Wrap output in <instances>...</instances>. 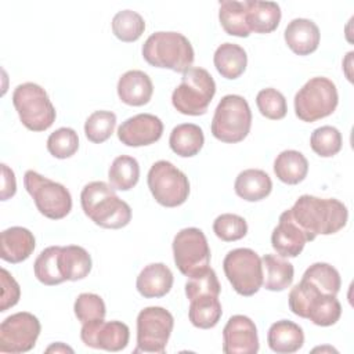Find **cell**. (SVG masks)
Listing matches in <instances>:
<instances>
[{
    "label": "cell",
    "mask_w": 354,
    "mask_h": 354,
    "mask_svg": "<svg viewBox=\"0 0 354 354\" xmlns=\"http://www.w3.org/2000/svg\"><path fill=\"white\" fill-rule=\"evenodd\" d=\"M339 104L336 84L324 76L310 79L295 95V113L303 122H315L332 115Z\"/></svg>",
    "instance_id": "ba28073f"
},
{
    "label": "cell",
    "mask_w": 354,
    "mask_h": 354,
    "mask_svg": "<svg viewBox=\"0 0 354 354\" xmlns=\"http://www.w3.org/2000/svg\"><path fill=\"white\" fill-rule=\"evenodd\" d=\"M35 246V236L25 227H10L0 234V257L11 264L29 259Z\"/></svg>",
    "instance_id": "d6986e66"
},
{
    "label": "cell",
    "mask_w": 354,
    "mask_h": 354,
    "mask_svg": "<svg viewBox=\"0 0 354 354\" xmlns=\"http://www.w3.org/2000/svg\"><path fill=\"white\" fill-rule=\"evenodd\" d=\"M221 286L218 278L213 268L206 267L199 272L188 277L185 283V295L188 300L201 297V296H214L218 297Z\"/></svg>",
    "instance_id": "8d00e7d4"
},
{
    "label": "cell",
    "mask_w": 354,
    "mask_h": 354,
    "mask_svg": "<svg viewBox=\"0 0 354 354\" xmlns=\"http://www.w3.org/2000/svg\"><path fill=\"white\" fill-rule=\"evenodd\" d=\"M252 126V111L248 101L238 94L224 95L212 119V134L221 142L236 144L246 138Z\"/></svg>",
    "instance_id": "8992f818"
},
{
    "label": "cell",
    "mask_w": 354,
    "mask_h": 354,
    "mask_svg": "<svg viewBox=\"0 0 354 354\" xmlns=\"http://www.w3.org/2000/svg\"><path fill=\"white\" fill-rule=\"evenodd\" d=\"M267 343L274 353H296L304 344V333L301 326H299L296 322L281 319L270 326L267 333Z\"/></svg>",
    "instance_id": "603a6c76"
},
{
    "label": "cell",
    "mask_w": 354,
    "mask_h": 354,
    "mask_svg": "<svg viewBox=\"0 0 354 354\" xmlns=\"http://www.w3.org/2000/svg\"><path fill=\"white\" fill-rule=\"evenodd\" d=\"M46 351H47V353H51V351H55V353H66V351H68V353H73V348H71L69 346H66V344L58 342V343H54V344L48 346V347L46 348Z\"/></svg>",
    "instance_id": "bcb514c9"
},
{
    "label": "cell",
    "mask_w": 354,
    "mask_h": 354,
    "mask_svg": "<svg viewBox=\"0 0 354 354\" xmlns=\"http://www.w3.org/2000/svg\"><path fill=\"white\" fill-rule=\"evenodd\" d=\"M205 144L202 129L194 123L176 126L169 137V145L174 153L181 158H191L199 153Z\"/></svg>",
    "instance_id": "f546056e"
},
{
    "label": "cell",
    "mask_w": 354,
    "mask_h": 354,
    "mask_svg": "<svg viewBox=\"0 0 354 354\" xmlns=\"http://www.w3.org/2000/svg\"><path fill=\"white\" fill-rule=\"evenodd\" d=\"M82 342L93 348L106 351H120L126 348L130 330L122 321H104L95 319L83 324L80 329Z\"/></svg>",
    "instance_id": "9a60e30c"
},
{
    "label": "cell",
    "mask_w": 354,
    "mask_h": 354,
    "mask_svg": "<svg viewBox=\"0 0 354 354\" xmlns=\"http://www.w3.org/2000/svg\"><path fill=\"white\" fill-rule=\"evenodd\" d=\"M40 321L28 311L7 317L0 325V353L19 354L30 351L40 335Z\"/></svg>",
    "instance_id": "5bb4252c"
},
{
    "label": "cell",
    "mask_w": 354,
    "mask_h": 354,
    "mask_svg": "<svg viewBox=\"0 0 354 354\" xmlns=\"http://www.w3.org/2000/svg\"><path fill=\"white\" fill-rule=\"evenodd\" d=\"M108 180L115 189L129 191L140 180V165L136 158L120 155L113 159L108 170Z\"/></svg>",
    "instance_id": "d6a6232c"
},
{
    "label": "cell",
    "mask_w": 354,
    "mask_h": 354,
    "mask_svg": "<svg viewBox=\"0 0 354 354\" xmlns=\"http://www.w3.org/2000/svg\"><path fill=\"white\" fill-rule=\"evenodd\" d=\"M288 301L295 315L307 318L318 326L335 325L342 315V306L336 296L321 293L304 279L290 289Z\"/></svg>",
    "instance_id": "277c9868"
},
{
    "label": "cell",
    "mask_w": 354,
    "mask_h": 354,
    "mask_svg": "<svg viewBox=\"0 0 354 354\" xmlns=\"http://www.w3.org/2000/svg\"><path fill=\"white\" fill-rule=\"evenodd\" d=\"M59 252L61 246H48L35 260V277L47 286L59 285L65 281L59 268Z\"/></svg>",
    "instance_id": "836d02e7"
},
{
    "label": "cell",
    "mask_w": 354,
    "mask_h": 354,
    "mask_svg": "<svg viewBox=\"0 0 354 354\" xmlns=\"http://www.w3.org/2000/svg\"><path fill=\"white\" fill-rule=\"evenodd\" d=\"M213 231L224 242L242 239L248 234V223L243 217L234 213H224L213 221Z\"/></svg>",
    "instance_id": "b9f144b4"
},
{
    "label": "cell",
    "mask_w": 354,
    "mask_h": 354,
    "mask_svg": "<svg viewBox=\"0 0 354 354\" xmlns=\"http://www.w3.org/2000/svg\"><path fill=\"white\" fill-rule=\"evenodd\" d=\"M213 62L217 72L223 77L234 80L245 72L248 65V55L243 47L235 43H223L216 48Z\"/></svg>",
    "instance_id": "4316f807"
},
{
    "label": "cell",
    "mask_w": 354,
    "mask_h": 354,
    "mask_svg": "<svg viewBox=\"0 0 354 354\" xmlns=\"http://www.w3.org/2000/svg\"><path fill=\"white\" fill-rule=\"evenodd\" d=\"M174 326V318L163 307L151 306L137 315V351L165 353Z\"/></svg>",
    "instance_id": "7c38bea8"
},
{
    "label": "cell",
    "mask_w": 354,
    "mask_h": 354,
    "mask_svg": "<svg viewBox=\"0 0 354 354\" xmlns=\"http://www.w3.org/2000/svg\"><path fill=\"white\" fill-rule=\"evenodd\" d=\"M256 105L260 113L271 120L283 119L288 112L285 95L272 87L263 88L257 93Z\"/></svg>",
    "instance_id": "60d3db41"
},
{
    "label": "cell",
    "mask_w": 354,
    "mask_h": 354,
    "mask_svg": "<svg viewBox=\"0 0 354 354\" xmlns=\"http://www.w3.org/2000/svg\"><path fill=\"white\" fill-rule=\"evenodd\" d=\"M80 205L84 214L102 228L118 230L131 220V207L122 201L111 184L91 181L80 192Z\"/></svg>",
    "instance_id": "7a4b0ae2"
},
{
    "label": "cell",
    "mask_w": 354,
    "mask_h": 354,
    "mask_svg": "<svg viewBox=\"0 0 354 354\" xmlns=\"http://www.w3.org/2000/svg\"><path fill=\"white\" fill-rule=\"evenodd\" d=\"M147 183L153 199L165 207H177L188 199V177L169 160L155 162L148 171Z\"/></svg>",
    "instance_id": "8fae6325"
},
{
    "label": "cell",
    "mask_w": 354,
    "mask_h": 354,
    "mask_svg": "<svg viewBox=\"0 0 354 354\" xmlns=\"http://www.w3.org/2000/svg\"><path fill=\"white\" fill-rule=\"evenodd\" d=\"M12 104L22 124L32 131H44L57 118L47 91L32 82L18 84L12 93Z\"/></svg>",
    "instance_id": "52a82bcc"
},
{
    "label": "cell",
    "mask_w": 354,
    "mask_h": 354,
    "mask_svg": "<svg viewBox=\"0 0 354 354\" xmlns=\"http://www.w3.org/2000/svg\"><path fill=\"white\" fill-rule=\"evenodd\" d=\"M263 263V286L271 292H282L293 282L295 268L283 260L282 256L267 253L261 259Z\"/></svg>",
    "instance_id": "484cf974"
},
{
    "label": "cell",
    "mask_w": 354,
    "mask_h": 354,
    "mask_svg": "<svg viewBox=\"0 0 354 354\" xmlns=\"http://www.w3.org/2000/svg\"><path fill=\"white\" fill-rule=\"evenodd\" d=\"M93 267L88 252L77 245L61 246L59 268L65 281H79L86 278Z\"/></svg>",
    "instance_id": "f1b7e54d"
},
{
    "label": "cell",
    "mask_w": 354,
    "mask_h": 354,
    "mask_svg": "<svg viewBox=\"0 0 354 354\" xmlns=\"http://www.w3.org/2000/svg\"><path fill=\"white\" fill-rule=\"evenodd\" d=\"M75 315L82 322L104 319L106 314L105 303L101 296L95 293H80L73 304Z\"/></svg>",
    "instance_id": "7bdbcfd3"
},
{
    "label": "cell",
    "mask_w": 354,
    "mask_h": 354,
    "mask_svg": "<svg viewBox=\"0 0 354 354\" xmlns=\"http://www.w3.org/2000/svg\"><path fill=\"white\" fill-rule=\"evenodd\" d=\"M163 133L162 120L151 113H138L118 127V138L127 147H145L156 142Z\"/></svg>",
    "instance_id": "e0dca14e"
},
{
    "label": "cell",
    "mask_w": 354,
    "mask_h": 354,
    "mask_svg": "<svg viewBox=\"0 0 354 354\" xmlns=\"http://www.w3.org/2000/svg\"><path fill=\"white\" fill-rule=\"evenodd\" d=\"M173 286V272L163 263H151L145 266L137 277L136 288L145 299H158L166 296Z\"/></svg>",
    "instance_id": "7402d4cb"
},
{
    "label": "cell",
    "mask_w": 354,
    "mask_h": 354,
    "mask_svg": "<svg viewBox=\"0 0 354 354\" xmlns=\"http://www.w3.org/2000/svg\"><path fill=\"white\" fill-rule=\"evenodd\" d=\"M274 173L279 181L296 185L307 177L308 162L301 152L285 149L274 160Z\"/></svg>",
    "instance_id": "83f0119b"
},
{
    "label": "cell",
    "mask_w": 354,
    "mask_h": 354,
    "mask_svg": "<svg viewBox=\"0 0 354 354\" xmlns=\"http://www.w3.org/2000/svg\"><path fill=\"white\" fill-rule=\"evenodd\" d=\"M194 55L191 41L178 32H155L142 46V57L149 65L181 73L192 66Z\"/></svg>",
    "instance_id": "3957f363"
},
{
    "label": "cell",
    "mask_w": 354,
    "mask_h": 354,
    "mask_svg": "<svg viewBox=\"0 0 354 354\" xmlns=\"http://www.w3.org/2000/svg\"><path fill=\"white\" fill-rule=\"evenodd\" d=\"M79 149L77 133L71 127H59L47 138V151L57 159H66Z\"/></svg>",
    "instance_id": "ab89813d"
},
{
    "label": "cell",
    "mask_w": 354,
    "mask_h": 354,
    "mask_svg": "<svg viewBox=\"0 0 354 354\" xmlns=\"http://www.w3.org/2000/svg\"><path fill=\"white\" fill-rule=\"evenodd\" d=\"M224 274L241 296H253L263 286V263L249 248L230 250L223 260Z\"/></svg>",
    "instance_id": "30bf717a"
},
{
    "label": "cell",
    "mask_w": 354,
    "mask_h": 354,
    "mask_svg": "<svg viewBox=\"0 0 354 354\" xmlns=\"http://www.w3.org/2000/svg\"><path fill=\"white\" fill-rule=\"evenodd\" d=\"M259 336L254 322L246 315H232L223 329V353L256 354Z\"/></svg>",
    "instance_id": "2e32d148"
},
{
    "label": "cell",
    "mask_w": 354,
    "mask_h": 354,
    "mask_svg": "<svg viewBox=\"0 0 354 354\" xmlns=\"http://www.w3.org/2000/svg\"><path fill=\"white\" fill-rule=\"evenodd\" d=\"M1 304L0 311L4 313L8 308L14 307L21 297V288L18 282L14 279V277L6 270L1 268Z\"/></svg>",
    "instance_id": "ee69618b"
},
{
    "label": "cell",
    "mask_w": 354,
    "mask_h": 354,
    "mask_svg": "<svg viewBox=\"0 0 354 354\" xmlns=\"http://www.w3.org/2000/svg\"><path fill=\"white\" fill-rule=\"evenodd\" d=\"M116 88L120 101L130 106H142L148 104L153 94L151 77L138 69L124 72L119 77Z\"/></svg>",
    "instance_id": "ffe728a7"
},
{
    "label": "cell",
    "mask_w": 354,
    "mask_h": 354,
    "mask_svg": "<svg viewBox=\"0 0 354 354\" xmlns=\"http://www.w3.org/2000/svg\"><path fill=\"white\" fill-rule=\"evenodd\" d=\"M314 285L321 293L336 296L340 290L339 271L328 263H314L303 274V278Z\"/></svg>",
    "instance_id": "e575fe53"
},
{
    "label": "cell",
    "mask_w": 354,
    "mask_h": 354,
    "mask_svg": "<svg viewBox=\"0 0 354 354\" xmlns=\"http://www.w3.org/2000/svg\"><path fill=\"white\" fill-rule=\"evenodd\" d=\"M235 194L248 202L266 199L272 191L271 177L261 169H246L241 171L234 183Z\"/></svg>",
    "instance_id": "cb8c5ba5"
},
{
    "label": "cell",
    "mask_w": 354,
    "mask_h": 354,
    "mask_svg": "<svg viewBox=\"0 0 354 354\" xmlns=\"http://www.w3.org/2000/svg\"><path fill=\"white\" fill-rule=\"evenodd\" d=\"M223 315L221 303L214 296H201L189 300L188 318L199 329L214 328Z\"/></svg>",
    "instance_id": "4dcf8cb0"
},
{
    "label": "cell",
    "mask_w": 354,
    "mask_h": 354,
    "mask_svg": "<svg viewBox=\"0 0 354 354\" xmlns=\"http://www.w3.org/2000/svg\"><path fill=\"white\" fill-rule=\"evenodd\" d=\"M308 242L306 234L292 220L288 210L281 213L278 225L271 234V245L282 257H297Z\"/></svg>",
    "instance_id": "ac0fdd59"
},
{
    "label": "cell",
    "mask_w": 354,
    "mask_h": 354,
    "mask_svg": "<svg viewBox=\"0 0 354 354\" xmlns=\"http://www.w3.org/2000/svg\"><path fill=\"white\" fill-rule=\"evenodd\" d=\"M246 22L250 32L271 33L281 22V7L274 1L245 0Z\"/></svg>",
    "instance_id": "d4e9b609"
},
{
    "label": "cell",
    "mask_w": 354,
    "mask_h": 354,
    "mask_svg": "<svg viewBox=\"0 0 354 354\" xmlns=\"http://www.w3.org/2000/svg\"><path fill=\"white\" fill-rule=\"evenodd\" d=\"M176 267L185 277H191L210 264V248L206 235L196 227L178 231L173 239Z\"/></svg>",
    "instance_id": "4fadbf2b"
},
{
    "label": "cell",
    "mask_w": 354,
    "mask_h": 354,
    "mask_svg": "<svg viewBox=\"0 0 354 354\" xmlns=\"http://www.w3.org/2000/svg\"><path fill=\"white\" fill-rule=\"evenodd\" d=\"M288 212L306 234L308 242L314 241L318 235L336 234L347 224L348 218V210L339 199L313 195L299 196Z\"/></svg>",
    "instance_id": "6da1fadb"
},
{
    "label": "cell",
    "mask_w": 354,
    "mask_h": 354,
    "mask_svg": "<svg viewBox=\"0 0 354 354\" xmlns=\"http://www.w3.org/2000/svg\"><path fill=\"white\" fill-rule=\"evenodd\" d=\"M342 134L333 126L317 127L310 137L311 149L321 158L335 156L342 149Z\"/></svg>",
    "instance_id": "f35d334b"
},
{
    "label": "cell",
    "mask_w": 354,
    "mask_h": 354,
    "mask_svg": "<svg viewBox=\"0 0 354 354\" xmlns=\"http://www.w3.org/2000/svg\"><path fill=\"white\" fill-rule=\"evenodd\" d=\"M288 47L297 55H308L318 48L321 33L315 22L307 18L292 19L283 32Z\"/></svg>",
    "instance_id": "44dd1931"
},
{
    "label": "cell",
    "mask_w": 354,
    "mask_h": 354,
    "mask_svg": "<svg viewBox=\"0 0 354 354\" xmlns=\"http://www.w3.org/2000/svg\"><path fill=\"white\" fill-rule=\"evenodd\" d=\"M218 19L225 33L236 37H248L252 32L246 22V3L236 0L220 1Z\"/></svg>",
    "instance_id": "1f68e13d"
},
{
    "label": "cell",
    "mask_w": 354,
    "mask_h": 354,
    "mask_svg": "<svg viewBox=\"0 0 354 354\" xmlns=\"http://www.w3.org/2000/svg\"><path fill=\"white\" fill-rule=\"evenodd\" d=\"M145 30L144 18L131 10H122L112 18V32L113 35L124 41L131 43L141 37Z\"/></svg>",
    "instance_id": "d590c367"
},
{
    "label": "cell",
    "mask_w": 354,
    "mask_h": 354,
    "mask_svg": "<svg viewBox=\"0 0 354 354\" xmlns=\"http://www.w3.org/2000/svg\"><path fill=\"white\" fill-rule=\"evenodd\" d=\"M17 192V180L14 171L6 165L1 163V201H7L12 198Z\"/></svg>",
    "instance_id": "f6af8a7d"
},
{
    "label": "cell",
    "mask_w": 354,
    "mask_h": 354,
    "mask_svg": "<svg viewBox=\"0 0 354 354\" xmlns=\"http://www.w3.org/2000/svg\"><path fill=\"white\" fill-rule=\"evenodd\" d=\"M216 94V83L212 75L203 69L191 66L183 73L181 83L171 94L173 106L183 115L199 116L207 112Z\"/></svg>",
    "instance_id": "5b68a950"
},
{
    "label": "cell",
    "mask_w": 354,
    "mask_h": 354,
    "mask_svg": "<svg viewBox=\"0 0 354 354\" xmlns=\"http://www.w3.org/2000/svg\"><path fill=\"white\" fill-rule=\"evenodd\" d=\"M24 185L32 196L37 210L44 217L61 220L72 210L71 192L62 184L47 178L35 170H26Z\"/></svg>",
    "instance_id": "9c48e42d"
},
{
    "label": "cell",
    "mask_w": 354,
    "mask_h": 354,
    "mask_svg": "<svg viewBox=\"0 0 354 354\" xmlns=\"http://www.w3.org/2000/svg\"><path fill=\"white\" fill-rule=\"evenodd\" d=\"M116 126V115L111 111H95L84 123V134L88 141L101 144L106 141Z\"/></svg>",
    "instance_id": "74e56055"
}]
</instances>
